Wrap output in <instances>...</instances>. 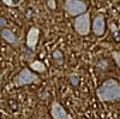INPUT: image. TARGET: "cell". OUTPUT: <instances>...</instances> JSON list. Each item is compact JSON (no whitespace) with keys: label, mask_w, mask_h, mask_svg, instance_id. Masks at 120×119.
Instances as JSON below:
<instances>
[{"label":"cell","mask_w":120,"mask_h":119,"mask_svg":"<svg viewBox=\"0 0 120 119\" xmlns=\"http://www.w3.org/2000/svg\"><path fill=\"white\" fill-rule=\"evenodd\" d=\"M98 99L105 102H113L120 99V83L115 79H107L96 92Z\"/></svg>","instance_id":"1"},{"label":"cell","mask_w":120,"mask_h":119,"mask_svg":"<svg viewBox=\"0 0 120 119\" xmlns=\"http://www.w3.org/2000/svg\"><path fill=\"white\" fill-rule=\"evenodd\" d=\"M75 30L79 35H88L90 33V15L89 12H84L75 18Z\"/></svg>","instance_id":"2"},{"label":"cell","mask_w":120,"mask_h":119,"mask_svg":"<svg viewBox=\"0 0 120 119\" xmlns=\"http://www.w3.org/2000/svg\"><path fill=\"white\" fill-rule=\"evenodd\" d=\"M65 10L68 15L77 17L85 12L86 4L82 0H65Z\"/></svg>","instance_id":"3"},{"label":"cell","mask_w":120,"mask_h":119,"mask_svg":"<svg viewBox=\"0 0 120 119\" xmlns=\"http://www.w3.org/2000/svg\"><path fill=\"white\" fill-rule=\"evenodd\" d=\"M37 79V76L35 73H33L29 69H23V70L19 72L15 79H13V84L17 85V87H23V85H26V84H31L34 83Z\"/></svg>","instance_id":"4"},{"label":"cell","mask_w":120,"mask_h":119,"mask_svg":"<svg viewBox=\"0 0 120 119\" xmlns=\"http://www.w3.org/2000/svg\"><path fill=\"white\" fill-rule=\"evenodd\" d=\"M51 114L53 119H72L68 115V113L65 111V108L60 105L59 102L54 101L52 104V108H51Z\"/></svg>","instance_id":"5"},{"label":"cell","mask_w":120,"mask_h":119,"mask_svg":"<svg viewBox=\"0 0 120 119\" xmlns=\"http://www.w3.org/2000/svg\"><path fill=\"white\" fill-rule=\"evenodd\" d=\"M38 36H40V30L36 27H33L28 31V34H26V46H28L29 49H31V51L35 49L37 41H38Z\"/></svg>","instance_id":"6"},{"label":"cell","mask_w":120,"mask_h":119,"mask_svg":"<svg viewBox=\"0 0 120 119\" xmlns=\"http://www.w3.org/2000/svg\"><path fill=\"white\" fill-rule=\"evenodd\" d=\"M105 28H106V23H105V17L103 15H97L94 18V23H93V30L94 34L97 36H101L105 34Z\"/></svg>","instance_id":"7"},{"label":"cell","mask_w":120,"mask_h":119,"mask_svg":"<svg viewBox=\"0 0 120 119\" xmlns=\"http://www.w3.org/2000/svg\"><path fill=\"white\" fill-rule=\"evenodd\" d=\"M1 37L5 40L7 43H11V45H15L16 41H17L15 34L10 30V29H7V28H5V29H3V30H1Z\"/></svg>","instance_id":"8"},{"label":"cell","mask_w":120,"mask_h":119,"mask_svg":"<svg viewBox=\"0 0 120 119\" xmlns=\"http://www.w3.org/2000/svg\"><path fill=\"white\" fill-rule=\"evenodd\" d=\"M30 67L33 69L34 71H36V72H45L46 71V66H45V64L43 63H41L40 60H35V61H33L31 64H30Z\"/></svg>","instance_id":"9"},{"label":"cell","mask_w":120,"mask_h":119,"mask_svg":"<svg viewBox=\"0 0 120 119\" xmlns=\"http://www.w3.org/2000/svg\"><path fill=\"white\" fill-rule=\"evenodd\" d=\"M53 58H54V60L58 61V64H61V61H63V53L60 51H55L53 53Z\"/></svg>","instance_id":"10"},{"label":"cell","mask_w":120,"mask_h":119,"mask_svg":"<svg viewBox=\"0 0 120 119\" xmlns=\"http://www.w3.org/2000/svg\"><path fill=\"white\" fill-rule=\"evenodd\" d=\"M112 57L114 58V60H115L118 67L120 69V52H112Z\"/></svg>","instance_id":"11"},{"label":"cell","mask_w":120,"mask_h":119,"mask_svg":"<svg viewBox=\"0 0 120 119\" xmlns=\"http://www.w3.org/2000/svg\"><path fill=\"white\" fill-rule=\"evenodd\" d=\"M47 5H48V7L51 8V10H55V7H56L55 0H48V1H47Z\"/></svg>","instance_id":"12"},{"label":"cell","mask_w":120,"mask_h":119,"mask_svg":"<svg viewBox=\"0 0 120 119\" xmlns=\"http://www.w3.org/2000/svg\"><path fill=\"white\" fill-rule=\"evenodd\" d=\"M5 25H6V19L0 17V27H5Z\"/></svg>","instance_id":"13"},{"label":"cell","mask_w":120,"mask_h":119,"mask_svg":"<svg viewBox=\"0 0 120 119\" xmlns=\"http://www.w3.org/2000/svg\"><path fill=\"white\" fill-rule=\"evenodd\" d=\"M3 1L8 6H15V3H12V0H3Z\"/></svg>","instance_id":"14"},{"label":"cell","mask_w":120,"mask_h":119,"mask_svg":"<svg viewBox=\"0 0 120 119\" xmlns=\"http://www.w3.org/2000/svg\"><path fill=\"white\" fill-rule=\"evenodd\" d=\"M71 82H72V84H77V83H78V79H77V78H75V79L72 78V81H71Z\"/></svg>","instance_id":"15"},{"label":"cell","mask_w":120,"mask_h":119,"mask_svg":"<svg viewBox=\"0 0 120 119\" xmlns=\"http://www.w3.org/2000/svg\"><path fill=\"white\" fill-rule=\"evenodd\" d=\"M1 82H3V78H1V76H0V88H1Z\"/></svg>","instance_id":"16"}]
</instances>
